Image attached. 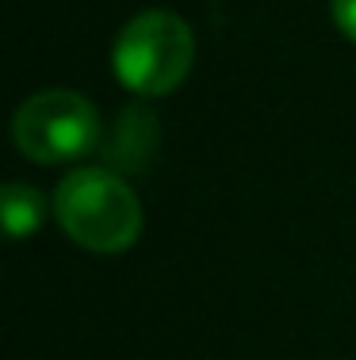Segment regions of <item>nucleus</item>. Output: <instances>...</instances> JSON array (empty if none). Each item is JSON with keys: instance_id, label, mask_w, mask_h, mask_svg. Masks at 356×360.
<instances>
[{"instance_id": "1", "label": "nucleus", "mask_w": 356, "mask_h": 360, "mask_svg": "<svg viewBox=\"0 0 356 360\" xmlns=\"http://www.w3.org/2000/svg\"><path fill=\"white\" fill-rule=\"evenodd\" d=\"M62 230L92 253H123L138 242L142 207L123 176L107 169H77L54 192Z\"/></svg>"}, {"instance_id": "2", "label": "nucleus", "mask_w": 356, "mask_h": 360, "mask_svg": "<svg viewBox=\"0 0 356 360\" xmlns=\"http://www.w3.org/2000/svg\"><path fill=\"white\" fill-rule=\"evenodd\" d=\"M196 58L192 27L173 12H142L119 31L112 65L115 77L138 96H169L188 77Z\"/></svg>"}, {"instance_id": "3", "label": "nucleus", "mask_w": 356, "mask_h": 360, "mask_svg": "<svg viewBox=\"0 0 356 360\" xmlns=\"http://www.w3.org/2000/svg\"><path fill=\"white\" fill-rule=\"evenodd\" d=\"M12 134H15V146H20L31 161L58 165V161L84 158V153L96 146L100 115L81 92L46 89V92H39V96H31L20 104Z\"/></svg>"}, {"instance_id": "4", "label": "nucleus", "mask_w": 356, "mask_h": 360, "mask_svg": "<svg viewBox=\"0 0 356 360\" xmlns=\"http://www.w3.org/2000/svg\"><path fill=\"white\" fill-rule=\"evenodd\" d=\"M157 142V123L146 108H126L119 111L112 134L104 139V158L119 169H146L150 153H154Z\"/></svg>"}, {"instance_id": "5", "label": "nucleus", "mask_w": 356, "mask_h": 360, "mask_svg": "<svg viewBox=\"0 0 356 360\" xmlns=\"http://www.w3.org/2000/svg\"><path fill=\"white\" fill-rule=\"evenodd\" d=\"M42 215H46V203L35 188L27 184H8L4 188V226L12 238H23L31 230L42 226Z\"/></svg>"}, {"instance_id": "6", "label": "nucleus", "mask_w": 356, "mask_h": 360, "mask_svg": "<svg viewBox=\"0 0 356 360\" xmlns=\"http://www.w3.org/2000/svg\"><path fill=\"white\" fill-rule=\"evenodd\" d=\"M334 20H337V27L356 42V0H334Z\"/></svg>"}]
</instances>
